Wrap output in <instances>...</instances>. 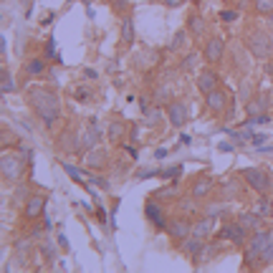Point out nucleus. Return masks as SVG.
<instances>
[{"label":"nucleus","mask_w":273,"mask_h":273,"mask_svg":"<svg viewBox=\"0 0 273 273\" xmlns=\"http://www.w3.org/2000/svg\"><path fill=\"white\" fill-rule=\"evenodd\" d=\"M200 250H202V238H197V235L182 238V253L185 256H197Z\"/></svg>","instance_id":"nucleus-16"},{"label":"nucleus","mask_w":273,"mask_h":273,"mask_svg":"<svg viewBox=\"0 0 273 273\" xmlns=\"http://www.w3.org/2000/svg\"><path fill=\"white\" fill-rule=\"evenodd\" d=\"M43 207H46V197L43 195H31L28 202H26V215L28 220H36L43 215Z\"/></svg>","instance_id":"nucleus-11"},{"label":"nucleus","mask_w":273,"mask_h":273,"mask_svg":"<svg viewBox=\"0 0 273 273\" xmlns=\"http://www.w3.org/2000/svg\"><path fill=\"white\" fill-rule=\"evenodd\" d=\"M121 43L124 46H132L134 43V23H132V18H124L121 20Z\"/></svg>","instance_id":"nucleus-19"},{"label":"nucleus","mask_w":273,"mask_h":273,"mask_svg":"<svg viewBox=\"0 0 273 273\" xmlns=\"http://www.w3.org/2000/svg\"><path fill=\"white\" fill-rule=\"evenodd\" d=\"M86 3H89V0H86Z\"/></svg>","instance_id":"nucleus-51"},{"label":"nucleus","mask_w":273,"mask_h":273,"mask_svg":"<svg viewBox=\"0 0 273 273\" xmlns=\"http://www.w3.org/2000/svg\"><path fill=\"white\" fill-rule=\"evenodd\" d=\"M162 3L167 8H180V5H185V0H162Z\"/></svg>","instance_id":"nucleus-38"},{"label":"nucleus","mask_w":273,"mask_h":273,"mask_svg":"<svg viewBox=\"0 0 273 273\" xmlns=\"http://www.w3.org/2000/svg\"><path fill=\"white\" fill-rule=\"evenodd\" d=\"M28 101H31L33 112L43 119L48 127H51V124L58 119V114H61L58 96H56L53 91H48V89H31V91H28Z\"/></svg>","instance_id":"nucleus-1"},{"label":"nucleus","mask_w":273,"mask_h":273,"mask_svg":"<svg viewBox=\"0 0 273 273\" xmlns=\"http://www.w3.org/2000/svg\"><path fill=\"white\" fill-rule=\"evenodd\" d=\"M96 142H99V132H96L94 127L83 132V137H81V144L86 147V150H94V147H96Z\"/></svg>","instance_id":"nucleus-25"},{"label":"nucleus","mask_w":273,"mask_h":273,"mask_svg":"<svg viewBox=\"0 0 273 273\" xmlns=\"http://www.w3.org/2000/svg\"><path fill=\"white\" fill-rule=\"evenodd\" d=\"M197 89L202 91V94H210L213 89H218V74L215 71H202L200 76H197Z\"/></svg>","instance_id":"nucleus-13"},{"label":"nucleus","mask_w":273,"mask_h":273,"mask_svg":"<svg viewBox=\"0 0 273 273\" xmlns=\"http://www.w3.org/2000/svg\"><path fill=\"white\" fill-rule=\"evenodd\" d=\"M266 74H268V76L273 78V64H268V66H266Z\"/></svg>","instance_id":"nucleus-47"},{"label":"nucleus","mask_w":273,"mask_h":273,"mask_svg":"<svg viewBox=\"0 0 273 273\" xmlns=\"http://www.w3.org/2000/svg\"><path fill=\"white\" fill-rule=\"evenodd\" d=\"M46 71V64L40 58H31V61H26V74L28 76H40Z\"/></svg>","instance_id":"nucleus-22"},{"label":"nucleus","mask_w":273,"mask_h":273,"mask_svg":"<svg viewBox=\"0 0 273 273\" xmlns=\"http://www.w3.org/2000/svg\"><path fill=\"white\" fill-rule=\"evenodd\" d=\"M83 74H86V76H89V78H96V76H99V74H96V71H94V69H86V71H83Z\"/></svg>","instance_id":"nucleus-45"},{"label":"nucleus","mask_w":273,"mask_h":273,"mask_svg":"<svg viewBox=\"0 0 273 273\" xmlns=\"http://www.w3.org/2000/svg\"><path fill=\"white\" fill-rule=\"evenodd\" d=\"M220 150H223V152H233V144H228V142H223V144H220Z\"/></svg>","instance_id":"nucleus-43"},{"label":"nucleus","mask_w":273,"mask_h":273,"mask_svg":"<svg viewBox=\"0 0 273 273\" xmlns=\"http://www.w3.org/2000/svg\"><path fill=\"white\" fill-rule=\"evenodd\" d=\"M238 223H240L245 230H258V225H261V220H258L256 213H243V215L238 218Z\"/></svg>","instance_id":"nucleus-23"},{"label":"nucleus","mask_w":273,"mask_h":273,"mask_svg":"<svg viewBox=\"0 0 273 273\" xmlns=\"http://www.w3.org/2000/svg\"><path fill=\"white\" fill-rule=\"evenodd\" d=\"M220 20H225V23H233V20H238V13H235V10H220Z\"/></svg>","instance_id":"nucleus-35"},{"label":"nucleus","mask_w":273,"mask_h":273,"mask_svg":"<svg viewBox=\"0 0 273 273\" xmlns=\"http://www.w3.org/2000/svg\"><path fill=\"white\" fill-rule=\"evenodd\" d=\"M223 195H225V197H238V195H240V182H238V180H228V182L223 185Z\"/></svg>","instance_id":"nucleus-26"},{"label":"nucleus","mask_w":273,"mask_h":273,"mask_svg":"<svg viewBox=\"0 0 273 273\" xmlns=\"http://www.w3.org/2000/svg\"><path fill=\"white\" fill-rule=\"evenodd\" d=\"M89 96H91V89H86V86H78V89H76V99H78V101H86Z\"/></svg>","instance_id":"nucleus-36"},{"label":"nucleus","mask_w":273,"mask_h":273,"mask_svg":"<svg viewBox=\"0 0 273 273\" xmlns=\"http://www.w3.org/2000/svg\"><path fill=\"white\" fill-rule=\"evenodd\" d=\"M271 263H273V243L258 256V266H261V268H266V266H271Z\"/></svg>","instance_id":"nucleus-30"},{"label":"nucleus","mask_w":273,"mask_h":273,"mask_svg":"<svg viewBox=\"0 0 273 273\" xmlns=\"http://www.w3.org/2000/svg\"><path fill=\"white\" fill-rule=\"evenodd\" d=\"M256 13L258 15H271L273 13V0H256Z\"/></svg>","instance_id":"nucleus-29"},{"label":"nucleus","mask_w":273,"mask_h":273,"mask_svg":"<svg viewBox=\"0 0 273 273\" xmlns=\"http://www.w3.org/2000/svg\"><path fill=\"white\" fill-rule=\"evenodd\" d=\"M86 164L91 167V170H101V167H107V152L99 150V147L89 150V155H86Z\"/></svg>","instance_id":"nucleus-14"},{"label":"nucleus","mask_w":273,"mask_h":273,"mask_svg":"<svg viewBox=\"0 0 273 273\" xmlns=\"http://www.w3.org/2000/svg\"><path fill=\"white\" fill-rule=\"evenodd\" d=\"M263 139H266V134H256V137H253V144H261Z\"/></svg>","instance_id":"nucleus-46"},{"label":"nucleus","mask_w":273,"mask_h":273,"mask_svg":"<svg viewBox=\"0 0 273 273\" xmlns=\"http://www.w3.org/2000/svg\"><path fill=\"white\" fill-rule=\"evenodd\" d=\"M155 175H159V172H157V170H142L137 177H139V180H147V177H155Z\"/></svg>","instance_id":"nucleus-37"},{"label":"nucleus","mask_w":273,"mask_h":273,"mask_svg":"<svg viewBox=\"0 0 273 273\" xmlns=\"http://www.w3.org/2000/svg\"><path fill=\"white\" fill-rule=\"evenodd\" d=\"M107 134H109V139H112V142H121L124 124H121V121H112V124H109V129H107Z\"/></svg>","instance_id":"nucleus-27"},{"label":"nucleus","mask_w":273,"mask_h":273,"mask_svg":"<svg viewBox=\"0 0 273 273\" xmlns=\"http://www.w3.org/2000/svg\"><path fill=\"white\" fill-rule=\"evenodd\" d=\"M195 61H197V53H190V56H185V58H182V64H180L182 74H190V71L195 69Z\"/></svg>","instance_id":"nucleus-31"},{"label":"nucleus","mask_w":273,"mask_h":273,"mask_svg":"<svg viewBox=\"0 0 273 273\" xmlns=\"http://www.w3.org/2000/svg\"><path fill=\"white\" fill-rule=\"evenodd\" d=\"M159 121H162V112L152 109L150 114H147V124H150V127H155V124H159Z\"/></svg>","instance_id":"nucleus-33"},{"label":"nucleus","mask_w":273,"mask_h":273,"mask_svg":"<svg viewBox=\"0 0 273 273\" xmlns=\"http://www.w3.org/2000/svg\"><path fill=\"white\" fill-rule=\"evenodd\" d=\"M167 233H170L172 238H177V240H182L187 235H193V223L182 220V218H175V220L167 223Z\"/></svg>","instance_id":"nucleus-9"},{"label":"nucleus","mask_w":273,"mask_h":273,"mask_svg":"<svg viewBox=\"0 0 273 273\" xmlns=\"http://www.w3.org/2000/svg\"><path fill=\"white\" fill-rule=\"evenodd\" d=\"M58 245L64 248V250H69V243H66V238H64V235H58Z\"/></svg>","instance_id":"nucleus-42"},{"label":"nucleus","mask_w":273,"mask_h":273,"mask_svg":"<svg viewBox=\"0 0 273 273\" xmlns=\"http://www.w3.org/2000/svg\"><path fill=\"white\" fill-rule=\"evenodd\" d=\"M210 233H213V215H207V218H200L197 223H193V235L197 238H207Z\"/></svg>","instance_id":"nucleus-15"},{"label":"nucleus","mask_w":273,"mask_h":273,"mask_svg":"<svg viewBox=\"0 0 273 273\" xmlns=\"http://www.w3.org/2000/svg\"><path fill=\"white\" fill-rule=\"evenodd\" d=\"M245 235H248V230H245L240 223H228V225H223V230H220V238L233 240L235 245H243Z\"/></svg>","instance_id":"nucleus-8"},{"label":"nucleus","mask_w":273,"mask_h":273,"mask_svg":"<svg viewBox=\"0 0 273 273\" xmlns=\"http://www.w3.org/2000/svg\"><path fill=\"white\" fill-rule=\"evenodd\" d=\"M250 91H253V81H250V76H245V78L240 81V89H238V99L248 104L250 99H253V94H250Z\"/></svg>","instance_id":"nucleus-21"},{"label":"nucleus","mask_w":273,"mask_h":273,"mask_svg":"<svg viewBox=\"0 0 273 273\" xmlns=\"http://www.w3.org/2000/svg\"><path fill=\"white\" fill-rule=\"evenodd\" d=\"M167 121H170L172 124V127H185V124L187 121H190V107H187V104L185 101H172L170 104V107H167Z\"/></svg>","instance_id":"nucleus-6"},{"label":"nucleus","mask_w":273,"mask_h":273,"mask_svg":"<svg viewBox=\"0 0 273 273\" xmlns=\"http://www.w3.org/2000/svg\"><path fill=\"white\" fill-rule=\"evenodd\" d=\"M0 91L3 94H13L15 91V81H13V74L8 69L0 71Z\"/></svg>","instance_id":"nucleus-20"},{"label":"nucleus","mask_w":273,"mask_h":273,"mask_svg":"<svg viewBox=\"0 0 273 273\" xmlns=\"http://www.w3.org/2000/svg\"><path fill=\"white\" fill-rule=\"evenodd\" d=\"M144 213H147V218H150L157 228H167V223H164V218H162V210L157 207V202H147V207H144Z\"/></svg>","instance_id":"nucleus-17"},{"label":"nucleus","mask_w":273,"mask_h":273,"mask_svg":"<svg viewBox=\"0 0 273 273\" xmlns=\"http://www.w3.org/2000/svg\"><path fill=\"white\" fill-rule=\"evenodd\" d=\"M64 170H66L74 180H81V175H83V172L78 170V167H74V164H69V162H64Z\"/></svg>","instance_id":"nucleus-34"},{"label":"nucleus","mask_w":273,"mask_h":273,"mask_svg":"<svg viewBox=\"0 0 273 273\" xmlns=\"http://www.w3.org/2000/svg\"><path fill=\"white\" fill-rule=\"evenodd\" d=\"M240 175L253 190H258V193H268L271 190V175L266 170H261V167H245Z\"/></svg>","instance_id":"nucleus-3"},{"label":"nucleus","mask_w":273,"mask_h":273,"mask_svg":"<svg viewBox=\"0 0 273 273\" xmlns=\"http://www.w3.org/2000/svg\"><path fill=\"white\" fill-rule=\"evenodd\" d=\"M223 53H225V43H223V38H218V36L210 38L205 43V51H202L207 64H218V61L223 58Z\"/></svg>","instance_id":"nucleus-7"},{"label":"nucleus","mask_w":273,"mask_h":273,"mask_svg":"<svg viewBox=\"0 0 273 273\" xmlns=\"http://www.w3.org/2000/svg\"><path fill=\"white\" fill-rule=\"evenodd\" d=\"M124 152H127L132 159H137V150H134V147H129V144H124Z\"/></svg>","instance_id":"nucleus-40"},{"label":"nucleus","mask_w":273,"mask_h":273,"mask_svg":"<svg viewBox=\"0 0 273 273\" xmlns=\"http://www.w3.org/2000/svg\"><path fill=\"white\" fill-rule=\"evenodd\" d=\"M210 190H213V177H210V175H202V177H197V180L193 182L190 195H193L195 200H202L205 195H210Z\"/></svg>","instance_id":"nucleus-12"},{"label":"nucleus","mask_w":273,"mask_h":273,"mask_svg":"<svg viewBox=\"0 0 273 273\" xmlns=\"http://www.w3.org/2000/svg\"><path fill=\"white\" fill-rule=\"evenodd\" d=\"M155 157H157V159H164V157H167V150H157Z\"/></svg>","instance_id":"nucleus-44"},{"label":"nucleus","mask_w":273,"mask_h":273,"mask_svg":"<svg viewBox=\"0 0 273 273\" xmlns=\"http://www.w3.org/2000/svg\"><path fill=\"white\" fill-rule=\"evenodd\" d=\"M40 253H43V258H46L48 263L56 261V248H53L51 243H43V245H40Z\"/></svg>","instance_id":"nucleus-32"},{"label":"nucleus","mask_w":273,"mask_h":273,"mask_svg":"<svg viewBox=\"0 0 273 273\" xmlns=\"http://www.w3.org/2000/svg\"><path fill=\"white\" fill-rule=\"evenodd\" d=\"M245 109H248V119H253V117L263 114V112H266V96H256V99H250V101L245 104Z\"/></svg>","instance_id":"nucleus-18"},{"label":"nucleus","mask_w":273,"mask_h":273,"mask_svg":"<svg viewBox=\"0 0 273 273\" xmlns=\"http://www.w3.org/2000/svg\"><path fill=\"white\" fill-rule=\"evenodd\" d=\"M187 28H190L193 36H202L205 33V20L200 15H190V18H187Z\"/></svg>","instance_id":"nucleus-24"},{"label":"nucleus","mask_w":273,"mask_h":273,"mask_svg":"<svg viewBox=\"0 0 273 273\" xmlns=\"http://www.w3.org/2000/svg\"><path fill=\"white\" fill-rule=\"evenodd\" d=\"M205 104L210 112H223L225 104H228V94L223 89H213L210 94H205Z\"/></svg>","instance_id":"nucleus-10"},{"label":"nucleus","mask_w":273,"mask_h":273,"mask_svg":"<svg viewBox=\"0 0 273 273\" xmlns=\"http://www.w3.org/2000/svg\"><path fill=\"white\" fill-rule=\"evenodd\" d=\"M157 99H159V101L167 99V86H159V89H157Z\"/></svg>","instance_id":"nucleus-41"},{"label":"nucleus","mask_w":273,"mask_h":273,"mask_svg":"<svg viewBox=\"0 0 273 273\" xmlns=\"http://www.w3.org/2000/svg\"><path fill=\"white\" fill-rule=\"evenodd\" d=\"M89 180H94L99 187H109V180H101V177H96V175H89Z\"/></svg>","instance_id":"nucleus-39"},{"label":"nucleus","mask_w":273,"mask_h":273,"mask_svg":"<svg viewBox=\"0 0 273 273\" xmlns=\"http://www.w3.org/2000/svg\"><path fill=\"white\" fill-rule=\"evenodd\" d=\"M245 43H248V51L256 58H261V61L273 53V38H271L268 31H250L248 38H245Z\"/></svg>","instance_id":"nucleus-2"},{"label":"nucleus","mask_w":273,"mask_h":273,"mask_svg":"<svg viewBox=\"0 0 273 273\" xmlns=\"http://www.w3.org/2000/svg\"><path fill=\"white\" fill-rule=\"evenodd\" d=\"M185 38H187V33H185V31H177V33H175L172 43H170V53H177V51L185 46Z\"/></svg>","instance_id":"nucleus-28"},{"label":"nucleus","mask_w":273,"mask_h":273,"mask_svg":"<svg viewBox=\"0 0 273 273\" xmlns=\"http://www.w3.org/2000/svg\"><path fill=\"white\" fill-rule=\"evenodd\" d=\"M114 3H117V5H119V8H121V5H124V0H114Z\"/></svg>","instance_id":"nucleus-48"},{"label":"nucleus","mask_w":273,"mask_h":273,"mask_svg":"<svg viewBox=\"0 0 273 273\" xmlns=\"http://www.w3.org/2000/svg\"><path fill=\"white\" fill-rule=\"evenodd\" d=\"M273 243V235L268 233V230H258V233L250 238V245L245 248V263H253L258 261V256L263 253V250Z\"/></svg>","instance_id":"nucleus-4"},{"label":"nucleus","mask_w":273,"mask_h":273,"mask_svg":"<svg viewBox=\"0 0 273 273\" xmlns=\"http://www.w3.org/2000/svg\"><path fill=\"white\" fill-rule=\"evenodd\" d=\"M271 31H273V13H271Z\"/></svg>","instance_id":"nucleus-49"},{"label":"nucleus","mask_w":273,"mask_h":273,"mask_svg":"<svg viewBox=\"0 0 273 273\" xmlns=\"http://www.w3.org/2000/svg\"><path fill=\"white\" fill-rule=\"evenodd\" d=\"M0 175H3L5 180H18L20 175H23V162H20L13 152H3V157H0Z\"/></svg>","instance_id":"nucleus-5"},{"label":"nucleus","mask_w":273,"mask_h":273,"mask_svg":"<svg viewBox=\"0 0 273 273\" xmlns=\"http://www.w3.org/2000/svg\"><path fill=\"white\" fill-rule=\"evenodd\" d=\"M271 207H273V202H271Z\"/></svg>","instance_id":"nucleus-50"}]
</instances>
